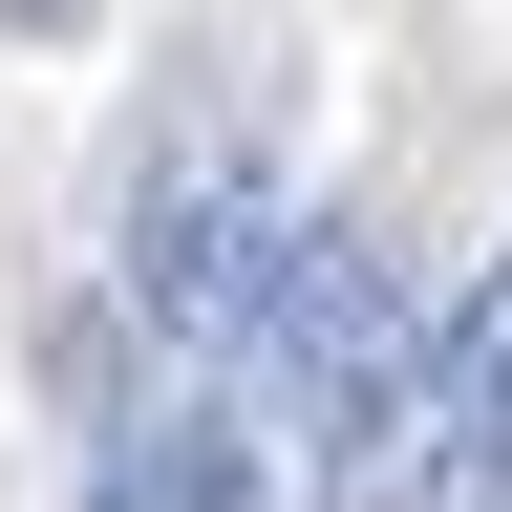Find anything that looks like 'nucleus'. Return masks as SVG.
Segmentation results:
<instances>
[{
	"mask_svg": "<svg viewBox=\"0 0 512 512\" xmlns=\"http://www.w3.org/2000/svg\"><path fill=\"white\" fill-rule=\"evenodd\" d=\"M278 256H299V192L256 150H150V192H128V320L171 363H235L256 299H278Z\"/></svg>",
	"mask_w": 512,
	"mask_h": 512,
	"instance_id": "obj_1",
	"label": "nucleus"
},
{
	"mask_svg": "<svg viewBox=\"0 0 512 512\" xmlns=\"http://www.w3.org/2000/svg\"><path fill=\"white\" fill-rule=\"evenodd\" d=\"M384 512H512V256L427 320V448Z\"/></svg>",
	"mask_w": 512,
	"mask_h": 512,
	"instance_id": "obj_2",
	"label": "nucleus"
},
{
	"mask_svg": "<svg viewBox=\"0 0 512 512\" xmlns=\"http://www.w3.org/2000/svg\"><path fill=\"white\" fill-rule=\"evenodd\" d=\"M0 22H22V43H64V22H86V0H0Z\"/></svg>",
	"mask_w": 512,
	"mask_h": 512,
	"instance_id": "obj_3",
	"label": "nucleus"
}]
</instances>
